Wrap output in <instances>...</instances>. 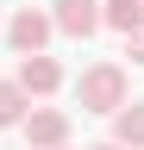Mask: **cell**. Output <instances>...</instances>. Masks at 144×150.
Segmentation results:
<instances>
[{
  "label": "cell",
  "instance_id": "cell-7",
  "mask_svg": "<svg viewBox=\"0 0 144 150\" xmlns=\"http://www.w3.org/2000/svg\"><path fill=\"white\" fill-rule=\"evenodd\" d=\"M100 25H113L119 38H132L144 25V0H100Z\"/></svg>",
  "mask_w": 144,
  "mask_h": 150
},
{
  "label": "cell",
  "instance_id": "cell-8",
  "mask_svg": "<svg viewBox=\"0 0 144 150\" xmlns=\"http://www.w3.org/2000/svg\"><path fill=\"white\" fill-rule=\"evenodd\" d=\"M25 112H31V100L19 94V81H0V125H25Z\"/></svg>",
  "mask_w": 144,
  "mask_h": 150
},
{
  "label": "cell",
  "instance_id": "cell-3",
  "mask_svg": "<svg viewBox=\"0 0 144 150\" xmlns=\"http://www.w3.org/2000/svg\"><path fill=\"white\" fill-rule=\"evenodd\" d=\"M19 131H25L31 150H69V112L63 106H31Z\"/></svg>",
  "mask_w": 144,
  "mask_h": 150
},
{
  "label": "cell",
  "instance_id": "cell-10",
  "mask_svg": "<svg viewBox=\"0 0 144 150\" xmlns=\"http://www.w3.org/2000/svg\"><path fill=\"white\" fill-rule=\"evenodd\" d=\"M94 150H119V144H94Z\"/></svg>",
  "mask_w": 144,
  "mask_h": 150
},
{
  "label": "cell",
  "instance_id": "cell-4",
  "mask_svg": "<svg viewBox=\"0 0 144 150\" xmlns=\"http://www.w3.org/2000/svg\"><path fill=\"white\" fill-rule=\"evenodd\" d=\"M50 31L88 44V38L100 31V0H50Z\"/></svg>",
  "mask_w": 144,
  "mask_h": 150
},
{
  "label": "cell",
  "instance_id": "cell-9",
  "mask_svg": "<svg viewBox=\"0 0 144 150\" xmlns=\"http://www.w3.org/2000/svg\"><path fill=\"white\" fill-rule=\"evenodd\" d=\"M125 56H132V63H144V25H138L132 38H125Z\"/></svg>",
  "mask_w": 144,
  "mask_h": 150
},
{
  "label": "cell",
  "instance_id": "cell-1",
  "mask_svg": "<svg viewBox=\"0 0 144 150\" xmlns=\"http://www.w3.org/2000/svg\"><path fill=\"white\" fill-rule=\"evenodd\" d=\"M132 100V75H125V63H88L82 69V81H75V106L82 112H113Z\"/></svg>",
  "mask_w": 144,
  "mask_h": 150
},
{
  "label": "cell",
  "instance_id": "cell-11",
  "mask_svg": "<svg viewBox=\"0 0 144 150\" xmlns=\"http://www.w3.org/2000/svg\"><path fill=\"white\" fill-rule=\"evenodd\" d=\"M0 25H6V19H0Z\"/></svg>",
  "mask_w": 144,
  "mask_h": 150
},
{
  "label": "cell",
  "instance_id": "cell-5",
  "mask_svg": "<svg viewBox=\"0 0 144 150\" xmlns=\"http://www.w3.org/2000/svg\"><path fill=\"white\" fill-rule=\"evenodd\" d=\"M13 81H19V94H25V100H50V94L63 88V63H57V56H25Z\"/></svg>",
  "mask_w": 144,
  "mask_h": 150
},
{
  "label": "cell",
  "instance_id": "cell-6",
  "mask_svg": "<svg viewBox=\"0 0 144 150\" xmlns=\"http://www.w3.org/2000/svg\"><path fill=\"white\" fill-rule=\"evenodd\" d=\"M106 144H119V150H144V100H125L113 112V138Z\"/></svg>",
  "mask_w": 144,
  "mask_h": 150
},
{
  "label": "cell",
  "instance_id": "cell-2",
  "mask_svg": "<svg viewBox=\"0 0 144 150\" xmlns=\"http://www.w3.org/2000/svg\"><path fill=\"white\" fill-rule=\"evenodd\" d=\"M0 31H6V44H13V56H19V63H25V56H44V44L57 38V31H50V13H44V6H19V13H13Z\"/></svg>",
  "mask_w": 144,
  "mask_h": 150
}]
</instances>
